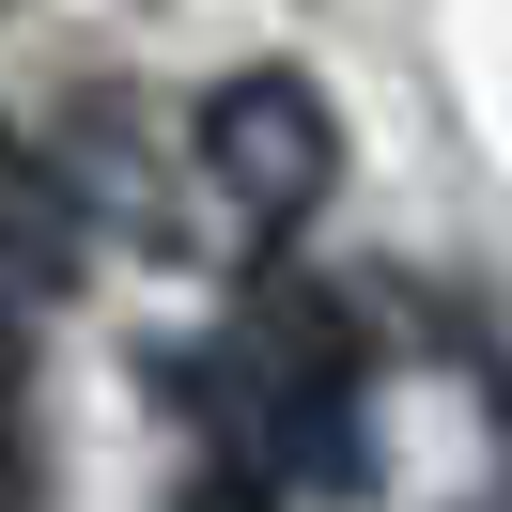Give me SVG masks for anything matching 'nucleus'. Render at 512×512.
<instances>
[{
    "label": "nucleus",
    "mask_w": 512,
    "mask_h": 512,
    "mask_svg": "<svg viewBox=\"0 0 512 512\" xmlns=\"http://www.w3.org/2000/svg\"><path fill=\"white\" fill-rule=\"evenodd\" d=\"M187 171L218 187V218L249 233V249H280V233H311V202L342 187V109L295 63H233V78H202V109H187Z\"/></svg>",
    "instance_id": "f257e3e1"
},
{
    "label": "nucleus",
    "mask_w": 512,
    "mask_h": 512,
    "mask_svg": "<svg viewBox=\"0 0 512 512\" xmlns=\"http://www.w3.org/2000/svg\"><path fill=\"white\" fill-rule=\"evenodd\" d=\"M187 512H280V497H264V466H202V481H187Z\"/></svg>",
    "instance_id": "f03ea898"
},
{
    "label": "nucleus",
    "mask_w": 512,
    "mask_h": 512,
    "mask_svg": "<svg viewBox=\"0 0 512 512\" xmlns=\"http://www.w3.org/2000/svg\"><path fill=\"white\" fill-rule=\"evenodd\" d=\"M0 512H32V419H16V388H0Z\"/></svg>",
    "instance_id": "7ed1b4c3"
},
{
    "label": "nucleus",
    "mask_w": 512,
    "mask_h": 512,
    "mask_svg": "<svg viewBox=\"0 0 512 512\" xmlns=\"http://www.w3.org/2000/svg\"><path fill=\"white\" fill-rule=\"evenodd\" d=\"M497 435H512V357H497Z\"/></svg>",
    "instance_id": "20e7f679"
}]
</instances>
